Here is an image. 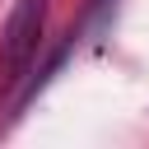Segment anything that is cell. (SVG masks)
I'll list each match as a JSON object with an SVG mask.
<instances>
[{
    "label": "cell",
    "mask_w": 149,
    "mask_h": 149,
    "mask_svg": "<svg viewBox=\"0 0 149 149\" xmlns=\"http://www.w3.org/2000/svg\"><path fill=\"white\" fill-rule=\"evenodd\" d=\"M42 28H47V0H19L9 14V28L0 37V93H9L37 61Z\"/></svg>",
    "instance_id": "obj_1"
}]
</instances>
